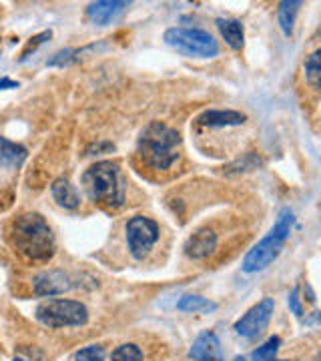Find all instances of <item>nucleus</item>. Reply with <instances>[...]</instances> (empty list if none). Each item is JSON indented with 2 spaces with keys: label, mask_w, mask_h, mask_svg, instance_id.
<instances>
[{
  "label": "nucleus",
  "mask_w": 321,
  "mask_h": 361,
  "mask_svg": "<svg viewBox=\"0 0 321 361\" xmlns=\"http://www.w3.org/2000/svg\"><path fill=\"white\" fill-rule=\"evenodd\" d=\"M11 243L30 261H49L54 255V233L39 213H25L13 221Z\"/></svg>",
  "instance_id": "1"
},
{
  "label": "nucleus",
  "mask_w": 321,
  "mask_h": 361,
  "mask_svg": "<svg viewBox=\"0 0 321 361\" xmlns=\"http://www.w3.org/2000/svg\"><path fill=\"white\" fill-rule=\"evenodd\" d=\"M83 189L92 203L104 209H119L125 203V179L113 161H99L83 173Z\"/></svg>",
  "instance_id": "2"
},
{
  "label": "nucleus",
  "mask_w": 321,
  "mask_h": 361,
  "mask_svg": "<svg viewBox=\"0 0 321 361\" xmlns=\"http://www.w3.org/2000/svg\"><path fill=\"white\" fill-rule=\"evenodd\" d=\"M179 145L181 135L177 130L163 123H151L143 129L137 149L145 165L165 171L179 159Z\"/></svg>",
  "instance_id": "3"
},
{
  "label": "nucleus",
  "mask_w": 321,
  "mask_h": 361,
  "mask_svg": "<svg viewBox=\"0 0 321 361\" xmlns=\"http://www.w3.org/2000/svg\"><path fill=\"white\" fill-rule=\"evenodd\" d=\"M293 223H296L293 211H291V209H283L281 213H279V217H277V221H275V225H273V229L269 231V235L263 237V239L245 255L241 269H243L245 273H257V271H263L265 267H269L271 263L279 257L285 241L289 239V233H291Z\"/></svg>",
  "instance_id": "4"
},
{
  "label": "nucleus",
  "mask_w": 321,
  "mask_h": 361,
  "mask_svg": "<svg viewBox=\"0 0 321 361\" xmlns=\"http://www.w3.org/2000/svg\"><path fill=\"white\" fill-rule=\"evenodd\" d=\"M37 319L47 327H80L89 322V310L75 299H49L37 307Z\"/></svg>",
  "instance_id": "5"
},
{
  "label": "nucleus",
  "mask_w": 321,
  "mask_h": 361,
  "mask_svg": "<svg viewBox=\"0 0 321 361\" xmlns=\"http://www.w3.org/2000/svg\"><path fill=\"white\" fill-rule=\"evenodd\" d=\"M165 42L187 56L213 59L219 52L217 40L201 28H169L165 32Z\"/></svg>",
  "instance_id": "6"
},
{
  "label": "nucleus",
  "mask_w": 321,
  "mask_h": 361,
  "mask_svg": "<svg viewBox=\"0 0 321 361\" xmlns=\"http://www.w3.org/2000/svg\"><path fill=\"white\" fill-rule=\"evenodd\" d=\"M127 245L131 255L141 261L145 259L159 239V225L149 217L137 215L127 223Z\"/></svg>",
  "instance_id": "7"
},
{
  "label": "nucleus",
  "mask_w": 321,
  "mask_h": 361,
  "mask_svg": "<svg viewBox=\"0 0 321 361\" xmlns=\"http://www.w3.org/2000/svg\"><path fill=\"white\" fill-rule=\"evenodd\" d=\"M273 310H275L273 299L259 301L257 305H253L251 310L245 313L239 322L235 323V331L241 337L255 339V337H259L267 329V325L271 322V315H273Z\"/></svg>",
  "instance_id": "8"
},
{
  "label": "nucleus",
  "mask_w": 321,
  "mask_h": 361,
  "mask_svg": "<svg viewBox=\"0 0 321 361\" xmlns=\"http://www.w3.org/2000/svg\"><path fill=\"white\" fill-rule=\"evenodd\" d=\"M32 289H35V295L39 297L63 295V293L73 289V281L68 279V275L64 271L49 269L39 273L32 279Z\"/></svg>",
  "instance_id": "9"
},
{
  "label": "nucleus",
  "mask_w": 321,
  "mask_h": 361,
  "mask_svg": "<svg viewBox=\"0 0 321 361\" xmlns=\"http://www.w3.org/2000/svg\"><path fill=\"white\" fill-rule=\"evenodd\" d=\"M128 8V2L123 0H99V2H92L87 8V16H89L90 23L95 25H109L113 23L119 14H123Z\"/></svg>",
  "instance_id": "10"
},
{
  "label": "nucleus",
  "mask_w": 321,
  "mask_h": 361,
  "mask_svg": "<svg viewBox=\"0 0 321 361\" xmlns=\"http://www.w3.org/2000/svg\"><path fill=\"white\" fill-rule=\"evenodd\" d=\"M189 357L193 361H223V353H221V343L215 334L205 331L193 341L191 349H189Z\"/></svg>",
  "instance_id": "11"
},
{
  "label": "nucleus",
  "mask_w": 321,
  "mask_h": 361,
  "mask_svg": "<svg viewBox=\"0 0 321 361\" xmlns=\"http://www.w3.org/2000/svg\"><path fill=\"white\" fill-rule=\"evenodd\" d=\"M215 247H217V235L211 229H199L187 239L185 253L193 259H205L215 251Z\"/></svg>",
  "instance_id": "12"
},
{
  "label": "nucleus",
  "mask_w": 321,
  "mask_h": 361,
  "mask_svg": "<svg viewBox=\"0 0 321 361\" xmlns=\"http://www.w3.org/2000/svg\"><path fill=\"white\" fill-rule=\"evenodd\" d=\"M197 123L201 127H213V129H221V127H235V125H243L245 115L237 113V111H207L197 118Z\"/></svg>",
  "instance_id": "13"
},
{
  "label": "nucleus",
  "mask_w": 321,
  "mask_h": 361,
  "mask_svg": "<svg viewBox=\"0 0 321 361\" xmlns=\"http://www.w3.org/2000/svg\"><path fill=\"white\" fill-rule=\"evenodd\" d=\"M26 149L18 142L11 141L6 137H0V167L11 171V169H18L26 161Z\"/></svg>",
  "instance_id": "14"
},
{
  "label": "nucleus",
  "mask_w": 321,
  "mask_h": 361,
  "mask_svg": "<svg viewBox=\"0 0 321 361\" xmlns=\"http://www.w3.org/2000/svg\"><path fill=\"white\" fill-rule=\"evenodd\" d=\"M52 199L56 201V205L63 207V209H77L80 205V195L78 191L68 183V179H56L52 183L51 187Z\"/></svg>",
  "instance_id": "15"
},
{
  "label": "nucleus",
  "mask_w": 321,
  "mask_h": 361,
  "mask_svg": "<svg viewBox=\"0 0 321 361\" xmlns=\"http://www.w3.org/2000/svg\"><path fill=\"white\" fill-rule=\"evenodd\" d=\"M217 28L219 32H221V37L225 39V42H227L231 49L239 51V49L243 47L245 32L243 25H241L239 20H235V18H219Z\"/></svg>",
  "instance_id": "16"
},
{
  "label": "nucleus",
  "mask_w": 321,
  "mask_h": 361,
  "mask_svg": "<svg viewBox=\"0 0 321 361\" xmlns=\"http://www.w3.org/2000/svg\"><path fill=\"white\" fill-rule=\"evenodd\" d=\"M299 6H301V2H297V0H283L279 4V16L277 18H279V26H281L285 37H291V32H293Z\"/></svg>",
  "instance_id": "17"
},
{
  "label": "nucleus",
  "mask_w": 321,
  "mask_h": 361,
  "mask_svg": "<svg viewBox=\"0 0 321 361\" xmlns=\"http://www.w3.org/2000/svg\"><path fill=\"white\" fill-rule=\"evenodd\" d=\"M177 310L185 311V313H211L217 310V303L201 295H185L179 299Z\"/></svg>",
  "instance_id": "18"
},
{
  "label": "nucleus",
  "mask_w": 321,
  "mask_h": 361,
  "mask_svg": "<svg viewBox=\"0 0 321 361\" xmlns=\"http://www.w3.org/2000/svg\"><path fill=\"white\" fill-rule=\"evenodd\" d=\"M303 73H305V80H308L309 87L321 89V49L320 51L311 52L308 59H305Z\"/></svg>",
  "instance_id": "19"
},
{
  "label": "nucleus",
  "mask_w": 321,
  "mask_h": 361,
  "mask_svg": "<svg viewBox=\"0 0 321 361\" xmlns=\"http://www.w3.org/2000/svg\"><path fill=\"white\" fill-rule=\"evenodd\" d=\"M281 348V339L277 336L269 337L263 345H259V348L251 353V361H275L277 360V351Z\"/></svg>",
  "instance_id": "20"
},
{
  "label": "nucleus",
  "mask_w": 321,
  "mask_h": 361,
  "mask_svg": "<svg viewBox=\"0 0 321 361\" xmlns=\"http://www.w3.org/2000/svg\"><path fill=\"white\" fill-rule=\"evenodd\" d=\"M111 361H143V351L135 343H123L113 351Z\"/></svg>",
  "instance_id": "21"
},
{
  "label": "nucleus",
  "mask_w": 321,
  "mask_h": 361,
  "mask_svg": "<svg viewBox=\"0 0 321 361\" xmlns=\"http://www.w3.org/2000/svg\"><path fill=\"white\" fill-rule=\"evenodd\" d=\"M261 165V159L255 155H245L243 159H239V161H235L231 163L229 167L225 169V173H229V175H235V173H245V171H251V169H257Z\"/></svg>",
  "instance_id": "22"
},
{
  "label": "nucleus",
  "mask_w": 321,
  "mask_h": 361,
  "mask_svg": "<svg viewBox=\"0 0 321 361\" xmlns=\"http://www.w3.org/2000/svg\"><path fill=\"white\" fill-rule=\"evenodd\" d=\"M104 349L103 345H89V348L78 349L73 361H103Z\"/></svg>",
  "instance_id": "23"
},
{
  "label": "nucleus",
  "mask_w": 321,
  "mask_h": 361,
  "mask_svg": "<svg viewBox=\"0 0 321 361\" xmlns=\"http://www.w3.org/2000/svg\"><path fill=\"white\" fill-rule=\"evenodd\" d=\"M85 51H77V49H64V51L56 52L54 54V59H51L47 65L49 66H64L68 65V63H73V61H77L78 54H83Z\"/></svg>",
  "instance_id": "24"
},
{
  "label": "nucleus",
  "mask_w": 321,
  "mask_h": 361,
  "mask_svg": "<svg viewBox=\"0 0 321 361\" xmlns=\"http://www.w3.org/2000/svg\"><path fill=\"white\" fill-rule=\"evenodd\" d=\"M51 35H52L51 30H44V32H40L39 37L30 39L28 47H26L25 52H23V56H20V61H26V59H28V54H30V51H32V52L37 51V47H39V44H42V42H44L47 39H51Z\"/></svg>",
  "instance_id": "25"
},
{
  "label": "nucleus",
  "mask_w": 321,
  "mask_h": 361,
  "mask_svg": "<svg viewBox=\"0 0 321 361\" xmlns=\"http://www.w3.org/2000/svg\"><path fill=\"white\" fill-rule=\"evenodd\" d=\"M289 310L296 313L297 317H303V307H301V301H299V287H296L289 295Z\"/></svg>",
  "instance_id": "26"
},
{
  "label": "nucleus",
  "mask_w": 321,
  "mask_h": 361,
  "mask_svg": "<svg viewBox=\"0 0 321 361\" xmlns=\"http://www.w3.org/2000/svg\"><path fill=\"white\" fill-rule=\"evenodd\" d=\"M6 89H18V82H14L11 78H2V80H0V90Z\"/></svg>",
  "instance_id": "27"
},
{
  "label": "nucleus",
  "mask_w": 321,
  "mask_h": 361,
  "mask_svg": "<svg viewBox=\"0 0 321 361\" xmlns=\"http://www.w3.org/2000/svg\"><path fill=\"white\" fill-rule=\"evenodd\" d=\"M13 361H28V360H25V357H14Z\"/></svg>",
  "instance_id": "28"
},
{
  "label": "nucleus",
  "mask_w": 321,
  "mask_h": 361,
  "mask_svg": "<svg viewBox=\"0 0 321 361\" xmlns=\"http://www.w3.org/2000/svg\"><path fill=\"white\" fill-rule=\"evenodd\" d=\"M313 361H321V353H317V355H315V360Z\"/></svg>",
  "instance_id": "29"
}]
</instances>
